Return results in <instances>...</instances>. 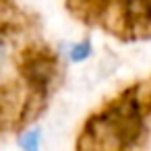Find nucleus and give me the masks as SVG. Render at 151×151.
<instances>
[{
    "mask_svg": "<svg viewBox=\"0 0 151 151\" xmlns=\"http://www.w3.org/2000/svg\"><path fill=\"white\" fill-rule=\"evenodd\" d=\"M118 4L130 29L151 27V0H118Z\"/></svg>",
    "mask_w": 151,
    "mask_h": 151,
    "instance_id": "2",
    "label": "nucleus"
},
{
    "mask_svg": "<svg viewBox=\"0 0 151 151\" xmlns=\"http://www.w3.org/2000/svg\"><path fill=\"white\" fill-rule=\"evenodd\" d=\"M40 141H42V132L37 128H31V130L21 134L19 145L23 151H40Z\"/></svg>",
    "mask_w": 151,
    "mask_h": 151,
    "instance_id": "4",
    "label": "nucleus"
},
{
    "mask_svg": "<svg viewBox=\"0 0 151 151\" xmlns=\"http://www.w3.org/2000/svg\"><path fill=\"white\" fill-rule=\"evenodd\" d=\"M91 56V42H79V44H73L68 46V60L70 62H83Z\"/></svg>",
    "mask_w": 151,
    "mask_h": 151,
    "instance_id": "3",
    "label": "nucleus"
},
{
    "mask_svg": "<svg viewBox=\"0 0 151 151\" xmlns=\"http://www.w3.org/2000/svg\"><path fill=\"white\" fill-rule=\"evenodd\" d=\"M56 70H58L56 58L52 54L40 52V50H31L27 54V58L21 62V75H23V79L40 95H46L50 91V85L56 79Z\"/></svg>",
    "mask_w": 151,
    "mask_h": 151,
    "instance_id": "1",
    "label": "nucleus"
}]
</instances>
